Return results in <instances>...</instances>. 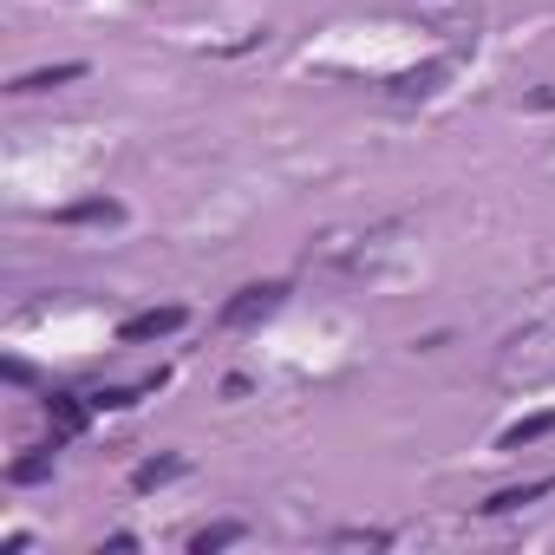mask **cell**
I'll list each match as a JSON object with an SVG mask.
<instances>
[{
    "mask_svg": "<svg viewBox=\"0 0 555 555\" xmlns=\"http://www.w3.org/2000/svg\"><path fill=\"white\" fill-rule=\"evenodd\" d=\"M282 301H288V282H248L242 295H229V301H222V314H216V321H222L229 334H242V327H261Z\"/></svg>",
    "mask_w": 555,
    "mask_h": 555,
    "instance_id": "6da1fadb",
    "label": "cell"
},
{
    "mask_svg": "<svg viewBox=\"0 0 555 555\" xmlns=\"http://www.w3.org/2000/svg\"><path fill=\"white\" fill-rule=\"evenodd\" d=\"M190 327V308H144V314H131V321H118V340L125 347H151V340H170V334H183Z\"/></svg>",
    "mask_w": 555,
    "mask_h": 555,
    "instance_id": "7a4b0ae2",
    "label": "cell"
},
{
    "mask_svg": "<svg viewBox=\"0 0 555 555\" xmlns=\"http://www.w3.org/2000/svg\"><path fill=\"white\" fill-rule=\"evenodd\" d=\"M92 399L86 392H47V431H53V444H73L86 425H92Z\"/></svg>",
    "mask_w": 555,
    "mask_h": 555,
    "instance_id": "3957f363",
    "label": "cell"
},
{
    "mask_svg": "<svg viewBox=\"0 0 555 555\" xmlns=\"http://www.w3.org/2000/svg\"><path fill=\"white\" fill-rule=\"evenodd\" d=\"M53 222H60V229H118V222H125V203H118V196H86V203L53 209Z\"/></svg>",
    "mask_w": 555,
    "mask_h": 555,
    "instance_id": "277c9868",
    "label": "cell"
},
{
    "mask_svg": "<svg viewBox=\"0 0 555 555\" xmlns=\"http://www.w3.org/2000/svg\"><path fill=\"white\" fill-rule=\"evenodd\" d=\"M548 490H555V477H529V483H509V490H490V496H483L477 509H483V516H516V509H529V503H542Z\"/></svg>",
    "mask_w": 555,
    "mask_h": 555,
    "instance_id": "5b68a950",
    "label": "cell"
},
{
    "mask_svg": "<svg viewBox=\"0 0 555 555\" xmlns=\"http://www.w3.org/2000/svg\"><path fill=\"white\" fill-rule=\"evenodd\" d=\"M73 79H86V60H60V66H40V73H21V79H14V92L27 99V92H53V86H73Z\"/></svg>",
    "mask_w": 555,
    "mask_h": 555,
    "instance_id": "8992f818",
    "label": "cell"
},
{
    "mask_svg": "<svg viewBox=\"0 0 555 555\" xmlns=\"http://www.w3.org/2000/svg\"><path fill=\"white\" fill-rule=\"evenodd\" d=\"M535 438H555V412H529V418L503 425V431H496V451H522V444H535Z\"/></svg>",
    "mask_w": 555,
    "mask_h": 555,
    "instance_id": "52a82bcc",
    "label": "cell"
},
{
    "mask_svg": "<svg viewBox=\"0 0 555 555\" xmlns=\"http://www.w3.org/2000/svg\"><path fill=\"white\" fill-rule=\"evenodd\" d=\"M53 457H60V444H47V451H34V457H14V464H8V483H21V490H27V483H47V477H53Z\"/></svg>",
    "mask_w": 555,
    "mask_h": 555,
    "instance_id": "ba28073f",
    "label": "cell"
},
{
    "mask_svg": "<svg viewBox=\"0 0 555 555\" xmlns=\"http://www.w3.org/2000/svg\"><path fill=\"white\" fill-rule=\"evenodd\" d=\"M183 477V457H144L138 470H131V490H164V483H177Z\"/></svg>",
    "mask_w": 555,
    "mask_h": 555,
    "instance_id": "9c48e42d",
    "label": "cell"
},
{
    "mask_svg": "<svg viewBox=\"0 0 555 555\" xmlns=\"http://www.w3.org/2000/svg\"><path fill=\"white\" fill-rule=\"evenodd\" d=\"M438 79H444V66L431 60V66H412V73H399V79H392V92H399V99H425V92H438Z\"/></svg>",
    "mask_w": 555,
    "mask_h": 555,
    "instance_id": "30bf717a",
    "label": "cell"
},
{
    "mask_svg": "<svg viewBox=\"0 0 555 555\" xmlns=\"http://www.w3.org/2000/svg\"><path fill=\"white\" fill-rule=\"evenodd\" d=\"M248 529L242 522H209V529H196L190 535V555H209V548H229V542H242Z\"/></svg>",
    "mask_w": 555,
    "mask_h": 555,
    "instance_id": "8fae6325",
    "label": "cell"
}]
</instances>
